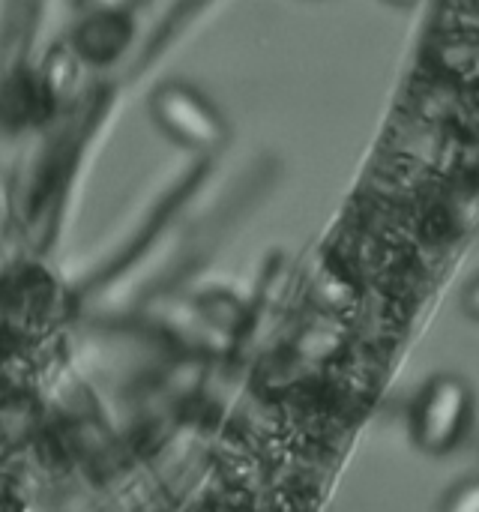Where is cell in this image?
<instances>
[{
  "label": "cell",
  "instance_id": "1",
  "mask_svg": "<svg viewBox=\"0 0 479 512\" xmlns=\"http://www.w3.org/2000/svg\"><path fill=\"white\" fill-rule=\"evenodd\" d=\"M474 420V390L459 375H438L426 384L414 411V438L432 456L453 453Z\"/></svg>",
  "mask_w": 479,
  "mask_h": 512
},
{
  "label": "cell",
  "instance_id": "2",
  "mask_svg": "<svg viewBox=\"0 0 479 512\" xmlns=\"http://www.w3.org/2000/svg\"><path fill=\"white\" fill-rule=\"evenodd\" d=\"M159 123L180 141L198 150H216L225 141V123L222 117L210 108L207 99H201L195 90L168 84L156 93L153 99Z\"/></svg>",
  "mask_w": 479,
  "mask_h": 512
},
{
  "label": "cell",
  "instance_id": "3",
  "mask_svg": "<svg viewBox=\"0 0 479 512\" xmlns=\"http://www.w3.org/2000/svg\"><path fill=\"white\" fill-rule=\"evenodd\" d=\"M438 512H479V477H471L456 489H450Z\"/></svg>",
  "mask_w": 479,
  "mask_h": 512
},
{
  "label": "cell",
  "instance_id": "4",
  "mask_svg": "<svg viewBox=\"0 0 479 512\" xmlns=\"http://www.w3.org/2000/svg\"><path fill=\"white\" fill-rule=\"evenodd\" d=\"M465 312L479 321V279H474L471 288L465 291Z\"/></svg>",
  "mask_w": 479,
  "mask_h": 512
}]
</instances>
